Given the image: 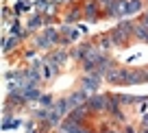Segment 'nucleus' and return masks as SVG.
I'll use <instances>...</instances> for the list:
<instances>
[{
	"label": "nucleus",
	"instance_id": "nucleus-10",
	"mask_svg": "<svg viewBox=\"0 0 148 133\" xmlns=\"http://www.w3.org/2000/svg\"><path fill=\"white\" fill-rule=\"evenodd\" d=\"M144 127H148V116H144Z\"/></svg>",
	"mask_w": 148,
	"mask_h": 133
},
{
	"label": "nucleus",
	"instance_id": "nucleus-3",
	"mask_svg": "<svg viewBox=\"0 0 148 133\" xmlns=\"http://www.w3.org/2000/svg\"><path fill=\"white\" fill-rule=\"evenodd\" d=\"M98 87V76H85L83 79V90H96Z\"/></svg>",
	"mask_w": 148,
	"mask_h": 133
},
{
	"label": "nucleus",
	"instance_id": "nucleus-5",
	"mask_svg": "<svg viewBox=\"0 0 148 133\" xmlns=\"http://www.w3.org/2000/svg\"><path fill=\"white\" fill-rule=\"evenodd\" d=\"M135 35H137L139 41H148V28L146 26H137L135 28Z\"/></svg>",
	"mask_w": 148,
	"mask_h": 133
},
{
	"label": "nucleus",
	"instance_id": "nucleus-9",
	"mask_svg": "<svg viewBox=\"0 0 148 133\" xmlns=\"http://www.w3.org/2000/svg\"><path fill=\"white\" fill-rule=\"evenodd\" d=\"M142 26H146V28H148V13L142 18Z\"/></svg>",
	"mask_w": 148,
	"mask_h": 133
},
{
	"label": "nucleus",
	"instance_id": "nucleus-4",
	"mask_svg": "<svg viewBox=\"0 0 148 133\" xmlns=\"http://www.w3.org/2000/svg\"><path fill=\"white\" fill-rule=\"evenodd\" d=\"M68 103H70V107H74V105L79 107L81 103H87V101H85V94H83V92H79V94H72V96L68 98Z\"/></svg>",
	"mask_w": 148,
	"mask_h": 133
},
{
	"label": "nucleus",
	"instance_id": "nucleus-6",
	"mask_svg": "<svg viewBox=\"0 0 148 133\" xmlns=\"http://www.w3.org/2000/svg\"><path fill=\"white\" fill-rule=\"evenodd\" d=\"M31 7H33L31 2H22V0H20L18 5H15V11H20V13H22V11H28Z\"/></svg>",
	"mask_w": 148,
	"mask_h": 133
},
{
	"label": "nucleus",
	"instance_id": "nucleus-7",
	"mask_svg": "<svg viewBox=\"0 0 148 133\" xmlns=\"http://www.w3.org/2000/svg\"><path fill=\"white\" fill-rule=\"evenodd\" d=\"M63 59H65V52H55V55L50 57V61H52V63H61Z\"/></svg>",
	"mask_w": 148,
	"mask_h": 133
},
{
	"label": "nucleus",
	"instance_id": "nucleus-2",
	"mask_svg": "<svg viewBox=\"0 0 148 133\" xmlns=\"http://www.w3.org/2000/svg\"><path fill=\"white\" fill-rule=\"evenodd\" d=\"M142 9V0H126L124 5V15H133Z\"/></svg>",
	"mask_w": 148,
	"mask_h": 133
},
{
	"label": "nucleus",
	"instance_id": "nucleus-8",
	"mask_svg": "<svg viewBox=\"0 0 148 133\" xmlns=\"http://www.w3.org/2000/svg\"><path fill=\"white\" fill-rule=\"evenodd\" d=\"M39 103H42L44 107H50V103H52V98L50 96H39Z\"/></svg>",
	"mask_w": 148,
	"mask_h": 133
},
{
	"label": "nucleus",
	"instance_id": "nucleus-1",
	"mask_svg": "<svg viewBox=\"0 0 148 133\" xmlns=\"http://www.w3.org/2000/svg\"><path fill=\"white\" fill-rule=\"evenodd\" d=\"M148 81V74L142 72V70H129V76H126V83L129 85H137V83Z\"/></svg>",
	"mask_w": 148,
	"mask_h": 133
}]
</instances>
